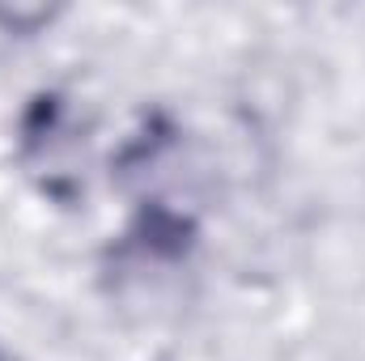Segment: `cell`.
Instances as JSON below:
<instances>
[{"label": "cell", "mask_w": 365, "mask_h": 361, "mask_svg": "<svg viewBox=\"0 0 365 361\" xmlns=\"http://www.w3.org/2000/svg\"><path fill=\"white\" fill-rule=\"evenodd\" d=\"M0 361H4V357H0Z\"/></svg>", "instance_id": "6da1fadb"}]
</instances>
